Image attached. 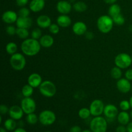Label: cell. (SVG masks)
Listing matches in <instances>:
<instances>
[{
	"mask_svg": "<svg viewBox=\"0 0 132 132\" xmlns=\"http://www.w3.org/2000/svg\"><path fill=\"white\" fill-rule=\"evenodd\" d=\"M42 46L39 40L33 38H27L23 40L21 44V50L24 55L33 57L39 53Z\"/></svg>",
	"mask_w": 132,
	"mask_h": 132,
	"instance_id": "1",
	"label": "cell"
},
{
	"mask_svg": "<svg viewBox=\"0 0 132 132\" xmlns=\"http://www.w3.org/2000/svg\"><path fill=\"white\" fill-rule=\"evenodd\" d=\"M113 19L109 15H101L97 21L98 30L103 34H108L112 31L113 27Z\"/></svg>",
	"mask_w": 132,
	"mask_h": 132,
	"instance_id": "2",
	"label": "cell"
},
{
	"mask_svg": "<svg viewBox=\"0 0 132 132\" xmlns=\"http://www.w3.org/2000/svg\"><path fill=\"white\" fill-rule=\"evenodd\" d=\"M9 62L12 68L15 71L23 70L27 64V60L24 54L18 52L10 55Z\"/></svg>",
	"mask_w": 132,
	"mask_h": 132,
	"instance_id": "3",
	"label": "cell"
},
{
	"mask_svg": "<svg viewBox=\"0 0 132 132\" xmlns=\"http://www.w3.org/2000/svg\"><path fill=\"white\" fill-rule=\"evenodd\" d=\"M39 91L43 96L47 98L54 97L57 93V87L55 84L50 80H45L39 86Z\"/></svg>",
	"mask_w": 132,
	"mask_h": 132,
	"instance_id": "4",
	"label": "cell"
},
{
	"mask_svg": "<svg viewBox=\"0 0 132 132\" xmlns=\"http://www.w3.org/2000/svg\"><path fill=\"white\" fill-rule=\"evenodd\" d=\"M90 128L92 132H106L108 121L101 116L94 117L90 121Z\"/></svg>",
	"mask_w": 132,
	"mask_h": 132,
	"instance_id": "5",
	"label": "cell"
},
{
	"mask_svg": "<svg viewBox=\"0 0 132 132\" xmlns=\"http://www.w3.org/2000/svg\"><path fill=\"white\" fill-rule=\"evenodd\" d=\"M114 63L116 67L121 69L128 68L132 64L131 56L127 53H120L115 57Z\"/></svg>",
	"mask_w": 132,
	"mask_h": 132,
	"instance_id": "6",
	"label": "cell"
},
{
	"mask_svg": "<svg viewBox=\"0 0 132 132\" xmlns=\"http://www.w3.org/2000/svg\"><path fill=\"white\" fill-rule=\"evenodd\" d=\"M38 117L40 123L44 126H50L53 125L56 121V116L55 113L50 110L42 111Z\"/></svg>",
	"mask_w": 132,
	"mask_h": 132,
	"instance_id": "7",
	"label": "cell"
},
{
	"mask_svg": "<svg viewBox=\"0 0 132 132\" xmlns=\"http://www.w3.org/2000/svg\"><path fill=\"white\" fill-rule=\"evenodd\" d=\"M21 107L25 114L34 113L36 110V103L34 99L30 97H23L21 101Z\"/></svg>",
	"mask_w": 132,
	"mask_h": 132,
	"instance_id": "8",
	"label": "cell"
},
{
	"mask_svg": "<svg viewBox=\"0 0 132 132\" xmlns=\"http://www.w3.org/2000/svg\"><path fill=\"white\" fill-rule=\"evenodd\" d=\"M104 103L101 99H95L90 104V112H91L92 116L94 117H97V116H101L104 112Z\"/></svg>",
	"mask_w": 132,
	"mask_h": 132,
	"instance_id": "9",
	"label": "cell"
},
{
	"mask_svg": "<svg viewBox=\"0 0 132 132\" xmlns=\"http://www.w3.org/2000/svg\"><path fill=\"white\" fill-rule=\"evenodd\" d=\"M103 113H104V116L106 118L107 121H113L118 116V108L114 104H106V105H105V107H104Z\"/></svg>",
	"mask_w": 132,
	"mask_h": 132,
	"instance_id": "10",
	"label": "cell"
},
{
	"mask_svg": "<svg viewBox=\"0 0 132 132\" xmlns=\"http://www.w3.org/2000/svg\"><path fill=\"white\" fill-rule=\"evenodd\" d=\"M116 86L117 90L122 94H127L131 90V83L125 77L117 80Z\"/></svg>",
	"mask_w": 132,
	"mask_h": 132,
	"instance_id": "11",
	"label": "cell"
},
{
	"mask_svg": "<svg viewBox=\"0 0 132 132\" xmlns=\"http://www.w3.org/2000/svg\"><path fill=\"white\" fill-rule=\"evenodd\" d=\"M18 17V14L14 10H6L3 14L2 20L6 24H12L16 23Z\"/></svg>",
	"mask_w": 132,
	"mask_h": 132,
	"instance_id": "12",
	"label": "cell"
},
{
	"mask_svg": "<svg viewBox=\"0 0 132 132\" xmlns=\"http://www.w3.org/2000/svg\"><path fill=\"white\" fill-rule=\"evenodd\" d=\"M72 7L71 3L66 0L58 1L56 5L57 10L61 14H68L72 10Z\"/></svg>",
	"mask_w": 132,
	"mask_h": 132,
	"instance_id": "13",
	"label": "cell"
},
{
	"mask_svg": "<svg viewBox=\"0 0 132 132\" xmlns=\"http://www.w3.org/2000/svg\"><path fill=\"white\" fill-rule=\"evenodd\" d=\"M24 112L21 106L13 105L9 108V115L10 118L15 120H20L24 115Z\"/></svg>",
	"mask_w": 132,
	"mask_h": 132,
	"instance_id": "14",
	"label": "cell"
},
{
	"mask_svg": "<svg viewBox=\"0 0 132 132\" xmlns=\"http://www.w3.org/2000/svg\"><path fill=\"white\" fill-rule=\"evenodd\" d=\"M72 31L76 35L82 36L88 31V27L86 23L82 21H77L72 25Z\"/></svg>",
	"mask_w": 132,
	"mask_h": 132,
	"instance_id": "15",
	"label": "cell"
},
{
	"mask_svg": "<svg viewBox=\"0 0 132 132\" xmlns=\"http://www.w3.org/2000/svg\"><path fill=\"white\" fill-rule=\"evenodd\" d=\"M33 24V20L30 17H20L18 18L15 24L18 28H23L29 29Z\"/></svg>",
	"mask_w": 132,
	"mask_h": 132,
	"instance_id": "16",
	"label": "cell"
},
{
	"mask_svg": "<svg viewBox=\"0 0 132 132\" xmlns=\"http://www.w3.org/2000/svg\"><path fill=\"white\" fill-rule=\"evenodd\" d=\"M27 81H28V85L32 86L34 88H36L39 87L43 81L41 75L37 73H32L28 76Z\"/></svg>",
	"mask_w": 132,
	"mask_h": 132,
	"instance_id": "17",
	"label": "cell"
},
{
	"mask_svg": "<svg viewBox=\"0 0 132 132\" xmlns=\"http://www.w3.org/2000/svg\"><path fill=\"white\" fill-rule=\"evenodd\" d=\"M36 23L37 26L41 28H48L52 24V19L48 15H40L36 19Z\"/></svg>",
	"mask_w": 132,
	"mask_h": 132,
	"instance_id": "18",
	"label": "cell"
},
{
	"mask_svg": "<svg viewBox=\"0 0 132 132\" xmlns=\"http://www.w3.org/2000/svg\"><path fill=\"white\" fill-rule=\"evenodd\" d=\"M45 6V0H32L30 2L29 9L33 12H39Z\"/></svg>",
	"mask_w": 132,
	"mask_h": 132,
	"instance_id": "19",
	"label": "cell"
},
{
	"mask_svg": "<svg viewBox=\"0 0 132 132\" xmlns=\"http://www.w3.org/2000/svg\"><path fill=\"white\" fill-rule=\"evenodd\" d=\"M57 24L62 28H67L72 24V19L67 14H61L57 18Z\"/></svg>",
	"mask_w": 132,
	"mask_h": 132,
	"instance_id": "20",
	"label": "cell"
},
{
	"mask_svg": "<svg viewBox=\"0 0 132 132\" xmlns=\"http://www.w3.org/2000/svg\"><path fill=\"white\" fill-rule=\"evenodd\" d=\"M39 41L42 47L48 48L53 46L54 43V39L51 35L44 34L39 39Z\"/></svg>",
	"mask_w": 132,
	"mask_h": 132,
	"instance_id": "21",
	"label": "cell"
},
{
	"mask_svg": "<svg viewBox=\"0 0 132 132\" xmlns=\"http://www.w3.org/2000/svg\"><path fill=\"white\" fill-rule=\"evenodd\" d=\"M117 121L121 125H127L130 122V115L126 111H122L119 112L117 117Z\"/></svg>",
	"mask_w": 132,
	"mask_h": 132,
	"instance_id": "22",
	"label": "cell"
},
{
	"mask_svg": "<svg viewBox=\"0 0 132 132\" xmlns=\"http://www.w3.org/2000/svg\"><path fill=\"white\" fill-rule=\"evenodd\" d=\"M121 12V8L118 4H112L110 6L108 9V15L112 18L120 14Z\"/></svg>",
	"mask_w": 132,
	"mask_h": 132,
	"instance_id": "23",
	"label": "cell"
},
{
	"mask_svg": "<svg viewBox=\"0 0 132 132\" xmlns=\"http://www.w3.org/2000/svg\"><path fill=\"white\" fill-rule=\"evenodd\" d=\"M17 125L18 124H17L15 120L12 118L7 119L4 122V127L8 131H14L16 129L15 128H16Z\"/></svg>",
	"mask_w": 132,
	"mask_h": 132,
	"instance_id": "24",
	"label": "cell"
},
{
	"mask_svg": "<svg viewBox=\"0 0 132 132\" xmlns=\"http://www.w3.org/2000/svg\"><path fill=\"white\" fill-rule=\"evenodd\" d=\"M73 9L77 12H83L88 9V6L83 1H77L73 5Z\"/></svg>",
	"mask_w": 132,
	"mask_h": 132,
	"instance_id": "25",
	"label": "cell"
},
{
	"mask_svg": "<svg viewBox=\"0 0 132 132\" xmlns=\"http://www.w3.org/2000/svg\"><path fill=\"white\" fill-rule=\"evenodd\" d=\"M18 45L14 42H9L6 44L5 46V50L6 53L9 55H12L13 54H15L18 52Z\"/></svg>",
	"mask_w": 132,
	"mask_h": 132,
	"instance_id": "26",
	"label": "cell"
},
{
	"mask_svg": "<svg viewBox=\"0 0 132 132\" xmlns=\"http://www.w3.org/2000/svg\"><path fill=\"white\" fill-rule=\"evenodd\" d=\"M34 88L27 84L24 85L21 89V94L24 97H30L34 94Z\"/></svg>",
	"mask_w": 132,
	"mask_h": 132,
	"instance_id": "27",
	"label": "cell"
},
{
	"mask_svg": "<svg viewBox=\"0 0 132 132\" xmlns=\"http://www.w3.org/2000/svg\"><path fill=\"white\" fill-rule=\"evenodd\" d=\"M30 35V32L28 29L23 28H18L17 27L16 30V36L21 39H26L28 38V36Z\"/></svg>",
	"mask_w": 132,
	"mask_h": 132,
	"instance_id": "28",
	"label": "cell"
},
{
	"mask_svg": "<svg viewBox=\"0 0 132 132\" xmlns=\"http://www.w3.org/2000/svg\"><path fill=\"white\" fill-rule=\"evenodd\" d=\"M110 75L114 79L118 80L119 79L122 78V69L117 67H114L111 69Z\"/></svg>",
	"mask_w": 132,
	"mask_h": 132,
	"instance_id": "29",
	"label": "cell"
},
{
	"mask_svg": "<svg viewBox=\"0 0 132 132\" xmlns=\"http://www.w3.org/2000/svg\"><path fill=\"white\" fill-rule=\"evenodd\" d=\"M78 115L80 118L82 119H87L90 117V116H92L90 109L88 108H85V107L79 110Z\"/></svg>",
	"mask_w": 132,
	"mask_h": 132,
	"instance_id": "30",
	"label": "cell"
},
{
	"mask_svg": "<svg viewBox=\"0 0 132 132\" xmlns=\"http://www.w3.org/2000/svg\"><path fill=\"white\" fill-rule=\"evenodd\" d=\"M26 120L29 125H36L39 121V117H37V116L35 113H29V114H27Z\"/></svg>",
	"mask_w": 132,
	"mask_h": 132,
	"instance_id": "31",
	"label": "cell"
},
{
	"mask_svg": "<svg viewBox=\"0 0 132 132\" xmlns=\"http://www.w3.org/2000/svg\"><path fill=\"white\" fill-rule=\"evenodd\" d=\"M112 19H113L114 24H117V25L122 26L125 23V17H124L121 14H118V15L113 17V18H112Z\"/></svg>",
	"mask_w": 132,
	"mask_h": 132,
	"instance_id": "32",
	"label": "cell"
},
{
	"mask_svg": "<svg viewBox=\"0 0 132 132\" xmlns=\"http://www.w3.org/2000/svg\"><path fill=\"white\" fill-rule=\"evenodd\" d=\"M31 37L34 39L39 40L41 37L42 35V30H41V28H36L34 29H33L31 32Z\"/></svg>",
	"mask_w": 132,
	"mask_h": 132,
	"instance_id": "33",
	"label": "cell"
},
{
	"mask_svg": "<svg viewBox=\"0 0 132 132\" xmlns=\"http://www.w3.org/2000/svg\"><path fill=\"white\" fill-rule=\"evenodd\" d=\"M30 9H28L26 6L21 7L18 11V15L20 17H28L30 14Z\"/></svg>",
	"mask_w": 132,
	"mask_h": 132,
	"instance_id": "34",
	"label": "cell"
},
{
	"mask_svg": "<svg viewBox=\"0 0 132 132\" xmlns=\"http://www.w3.org/2000/svg\"><path fill=\"white\" fill-rule=\"evenodd\" d=\"M48 30L52 34L56 35L60 31V27L57 23H52L50 27H49Z\"/></svg>",
	"mask_w": 132,
	"mask_h": 132,
	"instance_id": "35",
	"label": "cell"
},
{
	"mask_svg": "<svg viewBox=\"0 0 132 132\" xmlns=\"http://www.w3.org/2000/svg\"><path fill=\"white\" fill-rule=\"evenodd\" d=\"M119 107L122 111H128L131 108L130 101L128 100H122L120 102Z\"/></svg>",
	"mask_w": 132,
	"mask_h": 132,
	"instance_id": "36",
	"label": "cell"
},
{
	"mask_svg": "<svg viewBox=\"0 0 132 132\" xmlns=\"http://www.w3.org/2000/svg\"><path fill=\"white\" fill-rule=\"evenodd\" d=\"M16 30L17 28L12 24H9L6 27V34L10 36H14V35H16Z\"/></svg>",
	"mask_w": 132,
	"mask_h": 132,
	"instance_id": "37",
	"label": "cell"
},
{
	"mask_svg": "<svg viewBox=\"0 0 132 132\" xmlns=\"http://www.w3.org/2000/svg\"><path fill=\"white\" fill-rule=\"evenodd\" d=\"M9 108L5 104H1L0 106V113L1 115H5L6 113H9Z\"/></svg>",
	"mask_w": 132,
	"mask_h": 132,
	"instance_id": "38",
	"label": "cell"
},
{
	"mask_svg": "<svg viewBox=\"0 0 132 132\" xmlns=\"http://www.w3.org/2000/svg\"><path fill=\"white\" fill-rule=\"evenodd\" d=\"M28 1L29 0H15V3H16L17 5L18 6L23 7V6H25L28 4Z\"/></svg>",
	"mask_w": 132,
	"mask_h": 132,
	"instance_id": "39",
	"label": "cell"
},
{
	"mask_svg": "<svg viewBox=\"0 0 132 132\" xmlns=\"http://www.w3.org/2000/svg\"><path fill=\"white\" fill-rule=\"evenodd\" d=\"M125 78L127 79L129 81H132V68H129L125 72Z\"/></svg>",
	"mask_w": 132,
	"mask_h": 132,
	"instance_id": "40",
	"label": "cell"
},
{
	"mask_svg": "<svg viewBox=\"0 0 132 132\" xmlns=\"http://www.w3.org/2000/svg\"><path fill=\"white\" fill-rule=\"evenodd\" d=\"M85 36L88 40H92L94 38V34L91 31H87L85 34Z\"/></svg>",
	"mask_w": 132,
	"mask_h": 132,
	"instance_id": "41",
	"label": "cell"
},
{
	"mask_svg": "<svg viewBox=\"0 0 132 132\" xmlns=\"http://www.w3.org/2000/svg\"><path fill=\"white\" fill-rule=\"evenodd\" d=\"M116 132H127V128L126 127H125V125H121L117 127Z\"/></svg>",
	"mask_w": 132,
	"mask_h": 132,
	"instance_id": "42",
	"label": "cell"
},
{
	"mask_svg": "<svg viewBox=\"0 0 132 132\" xmlns=\"http://www.w3.org/2000/svg\"><path fill=\"white\" fill-rule=\"evenodd\" d=\"M70 132H82L81 127L79 126H73L70 130Z\"/></svg>",
	"mask_w": 132,
	"mask_h": 132,
	"instance_id": "43",
	"label": "cell"
},
{
	"mask_svg": "<svg viewBox=\"0 0 132 132\" xmlns=\"http://www.w3.org/2000/svg\"><path fill=\"white\" fill-rule=\"evenodd\" d=\"M117 0H104V3L108 5H112V4H114L117 2Z\"/></svg>",
	"mask_w": 132,
	"mask_h": 132,
	"instance_id": "44",
	"label": "cell"
},
{
	"mask_svg": "<svg viewBox=\"0 0 132 132\" xmlns=\"http://www.w3.org/2000/svg\"><path fill=\"white\" fill-rule=\"evenodd\" d=\"M126 128H127V132H132V122L128 124Z\"/></svg>",
	"mask_w": 132,
	"mask_h": 132,
	"instance_id": "45",
	"label": "cell"
},
{
	"mask_svg": "<svg viewBox=\"0 0 132 132\" xmlns=\"http://www.w3.org/2000/svg\"><path fill=\"white\" fill-rule=\"evenodd\" d=\"M14 132H27V131H26L24 128H23L19 127L18 128L15 129V130L14 131Z\"/></svg>",
	"mask_w": 132,
	"mask_h": 132,
	"instance_id": "46",
	"label": "cell"
},
{
	"mask_svg": "<svg viewBox=\"0 0 132 132\" xmlns=\"http://www.w3.org/2000/svg\"><path fill=\"white\" fill-rule=\"evenodd\" d=\"M0 132H7V130H6L5 128L1 127V128H0Z\"/></svg>",
	"mask_w": 132,
	"mask_h": 132,
	"instance_id": "47",
	"label": "cell"
},
{
	"mask_svg": "<svg viewBox=\"0 0 132 132\" xmlns=\"http://www.w3.org/2000/svg\"><path fill=\"white\" fill-rule=\"evenodd\" d=\"M128 30H129V31H130V32H132V24H131L130 26H129Z\"/></svg>",
	"mask_w": 132,
	"mask_h": 132,
	"instance_id": "48",
	"label": "cell"
},
{
	"mask_svg": "<svg viewBox=\"0 0 132 132\" xmlns=\"http://www.w3.org/2000/svg\"><path fill=\"white\" fill-rule=\"evenodd\" d=\"M129 101H130V106H131V108H132V96L130 97V100H129Z\"/></svg>",
	"mask_w": 132,
	"mask_h": 132,
	"instance_id": "49",
	"label": "cell"
},
{
	"mask_svg": "<svg viewBox=\"0 0 132 132\" xmlns=\"http://www.w3.org/2000/svg\"><path fill=\"white\" fill-rule=\"evenodd\" d=\"M82 132H92V130H83V131H82Z\"/></svg>",
	"mask_w": 132,
	"mask_h": 132,
	"instance_id": "50",
	"label": "cell"
},
{
	"mask_svg": "<svg viewBox=\"0 0 132 132\" xmlns=\"http://www.w3.org/2000/svg\"><path fill=\"white\" fill-rule=\"evenodd\" d=\"M130 117H131V118L132 119V110L131 111V112H130Z\"/></svg>",
	"mask_w": 132,
	"mask_h": 132,
	"instance_id": "51",
	"label": "cell"
},
{
	"mask_svg": "<svg viewBox=\"0 0 132 132\" xmlns=\"http://www.w3.org/2000/svg\"><path fill=\"white\" fill-rule=\"evenodd\" d=\"M44 132H50V131H44Z\"/></svg>",
	"mask_w": 132,
	"mask_h": 132,
	"instance_id": "52",
	"label": "cell"
},
{
	"mask_svg": "<svg viewBox=\"0 0 132 132\" xmlns=\"http://www.w3.org/2000/svg\"><path fill=\"white\" fill-rule=\"evenodd\" d=\"M131 91H132V84H131Z\"/></svg>",
	"mask_w": 132,
	"mask_h": 132,
	"instance_id": "53",
	"label": "cell"
},
{
	"mask_svg": "<svg viewBox=\"0 0 132 132\" xmlns=\"http://www.w3.org/2000/svg\"><path fill=\"white\" fill-rule=\"evenodd\" d=\"M131 59H132V56H131Z\"/></svg>",
	"mask_w": 132,
	"mask_h": 132,
	"instance_id": "54",
	"label": "cell"
},
{
	"mask_svg": "<svg viewBox=\"0 0 132 132\" xmlns=\"http://www.w3.org/2000/svg\"><path fill=\"white\" fill-rule=\"evenodd\" d=\"M131 17H132V14H131Z\"/></svg>",
	"mask_w": 132,
	"mask_h": 132,
	"instance_id": "55",
	"label": "cell"
}]
</instances>
